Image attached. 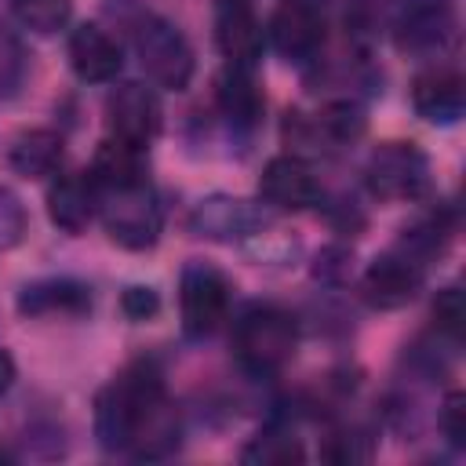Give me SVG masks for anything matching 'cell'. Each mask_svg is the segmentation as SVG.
Listing matches in <instances>:
<instances>
[{
    "label": "cell",
    "mask_w": 466,
    "mask_h": 466,
    "mask_svg": "<svg viewBox=\"0 0 466 466\" xmlns=\"http://www.w3.org/2000/svg\"><path fill=\"white\" fill-rule=\"evenodd\" d=\"M98 215V186L91 178V171H76V175H62L55 178V186L47 189V218L62 229V233H84Z\"/></svg>",
    "instance_id": "cell-13"
},
{
    "label": "cell",
    "mask_w": 466,
    "mask_h": 466,
    "mask_svg": "<svg viewBox=\"0 0 466 466\" xmlns=\"http://www.w3.org/2000/svg\"><path fill=\"white\" fill-rule=\"evenodd\" d=\"M455 36L451 0H408L393 18V40L408 55H433Z\"/></svg>",
    "instance_id": "cell-9"
},
{
    "label": "cell",
    "mask_w": 466,
    "mask_h": 466,
    "mask_svg": "<svg viewBox=\"0 0 466 466\" xmlns=\"http://www.w3.org/2000/svg\"><path fill=\"white\" fill-rule=\"evenodd\" d=\"M106 11L116 15V22L127 29L138 62L157 87H167V91L189 87L197 62H193V47L178 25H171L167 18H160L157 11H149L135 0H109Z\"/></svg>",
    "instance_id": "cell-2"
},
{
    "label": "cell",
    "mask_w": 466,
    "mask_h": 466,
    "mask_svg": "<svg viewBox=\"0 0 466 466\" xmlns=\"http://www.w3.org/2000/svg\"><path fill=\"white\" fill-rule=\"evenodd\" d=\"M258 197L277 211H306L320 200V182L313 167L299 157H273L262 167Z\"/></svg>",
    "instance_id": "cell-11"
},
{
    "label": "cell",
    "mask_w": 466,
    "mask_h": 466,
    "mask_svg": "<svg viewBox=\"0 0 466 466\" xmlns=\"http://www.w3.org/2000/svg\"><path fill=\"white\" fill-rule=\"evenodd\" d=\"M295 346H299L295 317L273 302L248 306L233 324V353L255 375L280 371L295 357Z\"/></svg>",
    "instance_id": "cell-3"
},
{
    "label": "cell",
    "mask_w": 466,
    "mask_h": 466,
    "mask_svg": "<svg viewBox=\"0 0 466 466\" xmlns=\"http://www.w3.org/2000/svg\"><path fill=\"white\" fill-rule=\"evenodd\" d=\"M193 229L197 237H240L251 229V215L244 200H229V197H211L193 211Z\"/></svg>",
    "instance_id": "cell-20"
},
{
    "label": "cell",
    "mask_w": 466,
    "mask_h": 466,
    "mask_svg": "<svg viewBox=\"0 0 466 466\" xmlns=\"http://www.w3.org/2000/svg\"><path fill=\"white\" fill-rule=\"evenodd\" d=\"M98 218L109 240L127 251H146L160 240L164 218H160V204L149 178L124 189H98Z\"/></svg>",
    "instance_id": "cell-4"
},
{
    "label": "cell",
    "mask_w": 466,
    "mask_h": 466,
    "mask_svg": "<svg viewBox=\"0 0 466 466\" xmlns=\"http://www.w3.org/2000/svg\"><path fill=\"white\" fill-rule=\"evenodd\" d=\"M218 11H229V7H251V0H215Z\"/></svg>",
    "instance_id": "cell-32"
},
{
    "label": "cell",
    "mask_w": 466,
    "mask_h": 466,
    "mask_svg": "<svg viewBox=\"0 0 466 466\" xmlns=\"http://www.w3.org/2000/svg\"><path fill=\"white\" fill-rule=\"evenodd\" d=\"M160 102L157 95L138 84V80H127L120 84L109 98H106V124H109V138H120L127 146H138L146 149L157 135H160Z\"/></svg>",
    "instance_id": "cell-8"
},
{
    "label": "cell",
    "mask_w": 466,
    "mask_h": 466,
    "mask_svg": "<svg viewBox=\"0 0 466 466\" xmlns=\"http://www.w3.org/2000/svg\"><path fill=\"white\" fill-rule=\"evenodd\" d=\"M320 455H324V459H331V462H360V459H368V455H371V444H368V437H364V433L339 430V433H331V437H328V444L320 448Z\"/></svg>",
    "instance_id": "cell-27"
},
{
    "label": "cell",
    "mask_w": 466,
    "mask_h": 466,
    "mask_svg": "<svg viewBox=\"0 0 466 466\" xmlns=\"http://www.w3.org/2000/svg\"><path fill=\"white\" fill-rule=\"evenodd\" d=\"M95 437L106 451L164 459L178 448L182 419L149 360L124 368L95 400Z\"/></svg>",
    "instance_id": "cell-1"
},
{
    "label": "cell",
    "mask_w": 466,
    "mask_h": 466,
    "mask_svg": "<svg viewBox=\"0 0 466 466\" xmlns=\"http://www.w3.org/2000/svg\"><path fill=\"white\" fill-rule=\"evenodd\" d=\"M229 295H233V284L222 269H215L211 262H189L178 280L182 331L189 339L211 335L229 313Z\"/></svg>",
    "instance_id": "cell-6"
},
{
    "label": "cell",
    "mask_w": 466,
    "mask_h": 466,
    "mask_svg": "<svg viewBox=\"0 0 466 466\" xmlns=\"http://www.w3.org/2000/svg\"><path fill=\"white\" fill-rule=\"evenodd\" d=\"M62 153H66V142L58 131L51 127H33V131H22L11 149H7V164L22 175V178H47L62 167Z\"/></svg>",
    "instance_id": "cell-18"
},
{
    "label": "cell",
    "mask_w": 466,
    "mask_h": 466,
    "mask_svg": "<svg viewBox=\"0 0 466 466\" xmlns=\"http://www.w3.org/2000/svg\"><path fill=\"white\" fill-rule=\"evenodd\" d=\"M215 44L222 51V58L237 69H255L262 51H266V33L255 18L251 7H229V11H218V22H215Z\"/></svg>",
    "instance_id": "cell-16"
},
{
    "label": "cell",
    "mask_w": 466,
    "mask_h": 466,
    "mask_svg": "<svg viewBox=\"0 0 466 466\" xmlns=\"http://www.w3.org/2000/svg\"><path fill=\"white\" fill-rule=\"evenodd\" d=\"M419 288H422V266L397 248L379 255L360 277V295L375 309H400L419 295Z\"/></svg>",
    "instance_id": "cell-10"
},
{
    "label": "cell",
    "mask_w": 466,
    "mask_h": 466,
    "mask_svg": "<svg viewBox=\"0 0 466 466\" xmlns=\"http://www.w3.org/2000/svg\"><path fill=\"white\" fill-rule=\"evenodd\" d=\"M433 320L444 335L459 339L462 328H466V302H462V291L459 288H444L437 299H433Z\"/></svg>",
    "instance_id": "cell-26"
},
{
    "label": "cell",
    "mask_w": 466,
    "mask_h": 466,
    "mask_svg": "<svg viewBox=\"0 0 466 466\" xmlns=\"http://www.w3.org/2000/svg\"><path fill=\"white\" fill-rule=\"evenodd\" d=\"M269 36L288 62L313 58L328 36V0H277Z\"/></svg>",
    "instance_id": "cell-7"
},
{
    "label": "cell",
    "mask_w": 466,
    "mask_h": 466,
    "mask_svg": "<svg viewBox=\"0 0 466 466\" xmlns=\"http://www.w3.org/2000/svg\"><path fill=\"white\" fill-rule=\"evenodd\" d=\"M22 229H25V211H22L18 197L7 193V189H0V248L18 244Z\"/></svg>",
    "instance_id": "cell-29"
},
{
    "label": "cell",
    "mask_w": 466,
    "mask_h": 466,
    "mask_svg": "<svg viewBox=\"0 0 466 466\" xmlns=\"http://www.w3.org/2000/svg\"><path fill=\"white\" fill-rule=\"evenodd\" d=\"M120 309H124L127 320H153V317L160 313V295H157L153 288H142V284L124 288V295H120Z\"/></svg>",
    "instance_id": "cell-28"
},
{
    "label": "cell",
    "mask_w": 466,
    "mask_h": 466,
    "mask_svg": "<svg viewBox=\"0 0 466 466\" xmlns=\"http://www.w3.org/2000/svg\"><path fill=\"white\" fill-rule=\"evenodd\" d=\"M91 309V288L73 280V277H51V280H36L25 284L18 295V313L25 317H84Z\"/></svg>",
    "instance_id": "cell-17"
},
{
    "label": "cell",
    "mask_w": 466,
    "mask_h": 466,
    "mask_svg": "<svg viewBox=\"0 0 466 466\" xmlns=\"http://www.w3.org/2000/svg\"><path fill=\"white\" fill-rule=\"evenodd\" d=\"M441 430L455 448H466V397L462 393H448L441 408Z\"/></svg>",
    "instance_id": "cell-30"
},
{
    "label": "cell",
    "mask_w": 466,
    "mask_h": 466,
    "mask_svg": "<svg viewBox=\"0 0 466 466\" xmlns=\"http://www.w3.org/2000/svg\"><path fill=\"white\" fill-rule=\"evenodd\" d=\"M25 76V51H22V40L15 36V29L0 18V98L15 95L18 84Z\"/></svg>",
    "instance_id": "cell-25"
},
{
    "label": "cell",
    "mask_w": 466,
    "mask_h": 466,
    "mask_svg": "<svg viewBox=\"0 0 466 466\" xmlns=\"http://www.w3.org/2000/svg\"><path fill=\"white\" fill-rule=\"evenodd\" d=\"M364 186L379 200H419L430 189V157L415 142H382L364 164Z\"/></svg>",
    "instance_id": "cell-5"
},
{
    "label": "cell",
    "mask_w": 466,
    "mask_h": 466,
    "mask_svg": "<svg viewBox=\"0 0 466 466\" xmlns=\"http://www.w3.org/2000/svg\"><path fill=\"white\" fill-rule=\"evenodd\" d=\"M215 102H218V113L229 120L233 131H255L262 124L266 95H262L258 80L251 76V69L226 66L222 76L215 80Z\"/></svg>",
    "instance_id": "cell-15"
},
{
    "label": "cell",
    "mask_w": 466,
    "mask_h": 466,
    "mask_svg": "<svg viewBox=\"0 0 466 466\" xmlns=\"http://www.w3.org/2000/svg\"><path fill=\"white\" fill-rule=\"evenodd\" d=\"M91 178H95L98 189H124V186L146 182L142 149L138 146H127L120 138L98 142V149L91 157Z\"/></svg>",
    "instance_id": "cell-19"
},
{
    "label": "cell",
    "mask_w": 466,
    "mask_h": 466,
    "mask_svg": "<svg viewBox=\"0 0 466 466\" xmlns=\"http://www.w3.org/2000/svg\"><path fill=\"white\" fill-rule=\"evenodd\" d=\"M411 106L430 124H455L466 109V84L459 69H448V66L422 69L411 80Z\"/></svg>",
    "instance_id": "cell-12"
},
{
    "label": "cell",
    "mask_w": 466,
    "mask_h": 466,
    "mask_svg": "<svg viewBox=\"0 0 466 466\" xmlns=\"http://www.w3.org/2000/svg\"><path fill=\"white\" fill-rule=\"evenodd\" d=\"M11 382H15V357L0 346V397L11 390Z\"/></svg>",
    "instance_id": "cell-31"
},
{
    "label": "cell",
    "mask_w": 466,
    "mask_h": 466,
    "mask_svg": "<svg viewBox=\"0 0 466 466\" xmlns=\"http://www.w3.org/2000/svg\"><path fill=\"white\" fill-rule=\"evenodd\" d=\"M69 66L84 84H109L124 66L120 44L102 25L84 22L69 33Z\"/></svg>",
    "instance_id": "cell-14"
},
{
    "label": "cell",
    "mask_w": 466,
    "mask_h": 466,
    "mask_svg": "<svg viewBox=\"0 0 466 466\" xmlns=\"http://www.w3.org/2000/svg\"><path fill=\"white\" fill-rule=\"evenodd\" d=\"M451 229H455L451 226V215L444 208H437L433 215H426L422 222H415L411 229H404V237L397 240V251H404L411 262L426 266L430 258L444 255V248L451 240Z\"/></svg>",
    "instance_id": "cell-21"
},
{
    "label": "cell",
    "mask_w": 466,
    "mask_h": 466,
    "mask_svg": "<svg viewBox=\"0 0 466 466\" xmlns=\"http://www.w3.org/2000/svg\"><path fill=\"white\" fill-rule=\"evenodd\" d=\"M244 462H262V466H280V462H302L306 451L299 444L295 433L288 430H262L244 451H240Z\"/></svg>",
    "instance_id": "cell-22"
},
{
    "label": "cell",
    "mask_w": 466,
    "mask_h": 466,
    "mask_svg": "<svg viewBox=\"0 0 466 466\" xmlns=\"http://www.w3.org/2000/svg\"><path fill=\"white\" fill-rule=\"evenodd\" d=\"M364 113H360V106H353V102H331V106H324V113H317V120H313V131H317V138H324V142H353V138H360L364 135Z\"/></svg>",
    "instance_id": "cell-24"
},
{
    "label": "cell",
    "mask_w": 466,
    "mask_h": 466,
    "mask_svg": "<svg viewBox=\"0 0 466 466\" xmlns=\"http://www.w3.org/2000/svg\"><path fill=\"white\" fill-rule=\"evenodd\" d=\"M15 18L40 36H51L58 29H66L69 15H73V0H11Z\"/></svg>",
    "instance_id": "cell-23"
}]
</instances>
